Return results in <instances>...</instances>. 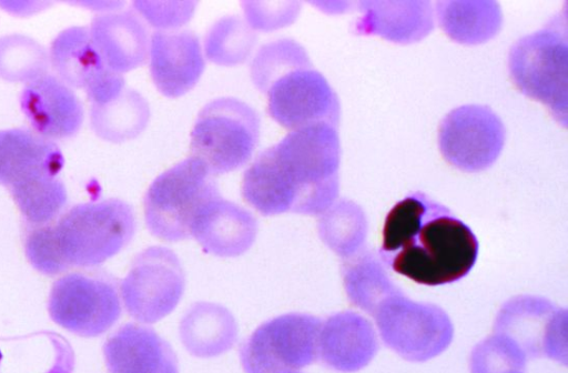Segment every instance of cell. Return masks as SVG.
I'll return each mask as SVG.
<instances>
[{"instance_id":"cell-1","label":"cell","mask_w":568,"mask_h":373,"mask_svg":"<svg viewBox=\"0 0 568 373\" xmlns=\"http://www.w3.org/2000/svg\"><path fill=\"white\" fill-rule=\"evenodd\" d=\"M341 145L336 128L317 123L293 130L246 169L241 192L263 215H318L338 195Z\"/></svg>"},{"instance_id":"cell-2","label":"cell","mask_w":568,"mask_h":373,"mask_svg":"<svg viewBox=\"0 0 568 373\" xmlns=\"http://www.w3.org/2000/svg\"><path fill=\"white\" fill-rule=\"evenodd\" d=\"M478 248L470 228L449 209L414 192L387 213L379 258L394 272L436 286L466 276Z\"/></svg>"},{"instance_id":"cell-3","label":"cell","mask_w":568,"mask_h":373,"mask_svg":"<svg viewBox=\"0 0 568 373\" xmlns=\"http://www.w3.org/2000/svg\"><path fill=\"white\" fill-rule=\"evenodd\" d=\"M51 238L67 270L95 266L120 252L135 231L126 202L106 199L77 204L50 224Z\"/></svg>"},{"instance_id":"cell-4","label":"cell","mask_w":568,"mask_h":373,"mask_svg":"<svg viewBox=\"0 0 568 373\" xmlns=\"http://www.w3.org/2000/svg\"><path fill=\"white\" fill-rule=\"evenodd\" d=\"M566 22L552 20L547 27L520 38L509 52L514 83L527 97L544 103L567 124L568 41Z\"/></svg>"},{"instance_id":"cell-5","label":"cell","mask_w":568,"mask_h":373,"mask_svg":"<svg viewBox=\"0 0 568 373\" xmlns=\"http://www.w3.org/2000/svg\"><path fill=\"white\" fill-rule=\"evenodd\" d=\"M216 196L220 192L213 175L201 160L190 155L149 186L143 200L145 223L161 240L187 239L200 209Z\"/></svg>"},{"instance_id":"cell-6","label":"cell","mask_w":568,"mask_h":373,"mask_svg":"<svg viewBox=\"0 0 568 373\" xmlns=\"http://www.w3.org/2000/svg\"><path fill=\"white\" fill-rule=\"evenodd\" d=\"M260 117L247 103L219 98L199 113L191 132V157L212 175L231 172L248 161L257 144Z\"/></svg>"},{"instance_id":"cell-7","label":"cell","mask_w":568,"mask_h":373,"mask_svg":"<svg viewBox=\"0 0 568 373\" xmlns=\"http://www.w3.org/2000/svg\"><path fill=\"white\" fill-rule=\"evenodd\" d=\"M385 345L412 362H425L443 353L454 336L453 323L436 304L416 302L399 290L373 314Z\"/></svg>"},{"instance_id":"cell-8","label":"cell","mask_w":568,"mask_h":373,"mask_svg":"<svg viewBox=\"0 0 568 373\" xmlns=\"http://www.w3.org/2000/svg\"><path fill=\"white\" fill-rule=\"evenodd\" d=\"M322 320L288 313L261 324L241 345L245 373H290L318 360Z\"/></svg>"},{"instance_id":"cell-9","label":"cell","mask_w":568,"mask_h":373,"mask_svg":"<svg viewBox=\"0 0 568 373\" xmlns=\"http://www.w3.org/2000/svg\"><path fill=\"white\" fill-rule=\"evenodd\" d=\"M48 309L58 325L84 337L106 332L121 315L116 283L89 272L69 273L57 280Z\"/></svg>"},{"instance_id":"cell-10","label":"cell","mask_w":568,"mask_h":373,"mask_svg":"<svg viewBox=\"0 0 568 373\" xmlns=\"http://www.w3.org/2000/svg\"><path fill=\"white\" fill-rule=\"evenodd\" d=\"M185 276L170 249L151 246L138 254L121 283L126 312L142 323L170 314L183 295Z\"/></svg>"},{"instance_id":"cell-11","label":"cell","mask_w":568,"mask_h":373,"mask_svg":"<svg viewBox=\"0 0 568 373\" xmlns=\"http://www.w3.org/2000/svg\"><path fill=\"white\" fill-rule=\"evenodd\" d=\"M494 333L510 339L527 360L549 357L567 363V311L547 299L518 295L500 308Z\"/></svg>"},{"instance_id":"cell-12","label":"cell","mask_w":568,"mask_h":373,"mask_svg":"<svg viewBox=\"0 0 568 373\" xmlns=\"http://www.w3.org/2000/svg\"><path fill=\"white\" fill-rule=\"evenodd\" d=\"M505 127L488 107L466 104L440 122L438 145L444 159L466 172H479L498 159L505 144Z\"/></svg>"},{"instance_id":"cell-13","label":"cell","mask_w":568,"mask_h":373,"mask_svg":"<svg viewBox=\"0 0 568 373\" xmlns=\"http://www.w3.org/2000/svg\"><path fill=\"white\" fill-rule=\"evenodd\" d=\"M270 115L290 130L328 123L337 127L339 102L327 80L312 63L281 73L265 89Z\"/></svg>"},{"instance_id":"cell-14","label":"cell","mask_w":568,"mask_h":373,"mask_svg":"<svg viewBox=\"0 0 568 373\" xmlns=\"http://www.w3.org/2000/svg\"><path fill=\"white\" fill-rule=\"evenodd\" d=\"M49 59L59 78L83 89L92 104L112 99L125 87L122 74L103 62L85 27L62 30L50 46Z\"/></svg>"},{"instance_id":"cell-15","label":"cell","mask_w":568,"mask_h":373,"mask_svg":"<svg viewBox=\"0 0 568 373\" xmlns=\"http://www.w3.org/2000/svg\"><path fill=\"white\" fill-rule=\"evenodd\" d=\"M197 36L186 29L158 30L150 40V72L158 90L176 98L191 90L204 70Z\"/></svg>"},{"instance_id":"cell-16","label":"cell","mask_w":568,"mask_h":373,"mask_svg":"<svg viewBox=\"0 0 568 373\" xmlns=\"http://www.w3.org/2000/svg\"><path fill=\"white\" fill-rule=\"evenodd\" d=\"M21 109L34 132L51 140L74 135L83 121V108L60 78L44 74L23 88Z\"/></svg>"},{"instance_id":"cell-17","label":"cell","mask_w":568,"mask_h":373,"mask_svg":"<svg viewBox=\"0 0 568 373\" xmlns=\"http://www.w3.org/2000/svg\"><path fill=\"white\" fill-rule=\"evenodd\" d=\"M378 347L372 323L356 312H338L322 322L318 360L332 370L356 372L374 359Z\"/></svg>"},{"instance_id":"cell-18","label":"cell","mask_w":568,"mask_h":373,"mask_svg":"<svg viewBox=\"0 0 568 373\" xmlns=\"http://www.w3.org/2000/svg\"><path fill=\"white\" fill-rule=\"evenodd\" d=\"M257 228L250 211L220 195L200 209L191 225V236L209 253L237 256L254 243Z\"/></svg>"},{"instance_id":"cell-19","label":"cell","mask_w":568,"mask_h":373,"mask_svg":"<svg viewBox=\"0 0 568 373\" xmlns=\"http://www.w3.org/2000/svg\"><path fill=\"white\" fill-rule=\"evenodd\" d=\"M89 32L103 62L119 74L142 65L148 59L149 31L134 10L97 16Z\"/></svg>"},{"instance_id":"cell-20","label":"cell","mask_w":568,"mask_h":373,"mask_svg":"<svg viewBox=\"0 0 568 373\" xmlns=\"http://www.w3.org/2000/svg\"><path fill=\"white\" fill-rule=\"evenodd\" d=\"M63 167L60 149L29 129L0 131V184L12 188L43 177H57Z\"/></svg>"},{"instance_id":"cell-21","label":"cell","mask_w":568,"mask_h":373,"mask_svg":"<svg viewBox=\"0 0 568 373\" xmlns=\"http://www.w3.org/2000/svg\"><path fill=\"white\" fill-rule=\"evenodd\" d=\"M103 355L110 373H162L176 362L169 343L152 329L134 323L109 336Z\"/></svg>"},{"instance_id":"cell-22","label":"cell","mask_w":568,"mask_h":373,"mask_svg":"<svg viewBox=\"0 0 568 373\" xmlns=\"http://www.w3.org/2000/svg\"><path fill=\"white\" fill-rule=\"evenodd\" d=\"M356 29L362 34H377L397 43L425 38L434 28L433 6L428 1L361 2Z\"/></svg>"},{"instance_id":"cell-23","label":"cell","mask_w":568,"mask_h":373,"mask_svg":"<svg viewBox=\"0 0 568 373\" xmlns=\"http://www.w3.org/2000/svg\"><path fill=\"white\" fill-rule=\"evenodd\" d=\"M74 353L51 331L0 339V373H72Z\"/></svg>"},{"instance_id":"cell-24","label":"cell","mask_w":568,"mask_h":373,"mask_svg":"<svg viewBox=\"0 0 568 373\" xmlns=\"http://www.w3.org/2000/svg\"><path fill=\"white\" fill-rule=\"evenodd\" d=\"M179 332L183 345L192 355L213 357L234 345L237 325L224 306L197 302L183 315Z\"/></svg>"},{"instance_id":"cell-25","label":"cell","mask_w":568,"mask_h":373,"mask_svg":"<svg viewBox=\"0 0 568 373\" xmlns=\"http://www.w3.org/2000/svg\"><path fill=\"white\" fill-rule=\"evenodd\" d=\"M436 13L446 34L464 44L488 41L503 23L500 6L495 1H440Z\"/></svg>"},{"instance_id":"cell-26","label":"cell","mask_w":568,"mask_h":373,"mask_svg":"<svg viewBox=\"0 0 568 373\" xmlns=\"http://www.w3.org/2000/svg\"><path fill=\"white\" fill-rule=\"evenodd\" d=\"M342 276L349 302L371 315L385 299L399 291L379 255L365 246L343 259Z\"/></svg>"},{"instance_id":"cell-27","label":"cell","mask_w":568,"mask_h":373,"mask_svg":"<svg viewBox=\"0 0 568 373\" xmlns=\"http://www.w3.org/2000/svg\"><path fill=\"white\" fill-rule=\"evenodd\" d=\"M150 119L148 101L138 91L124 87L112 99L91 104L93 131L103 140L120 143L138 137Z\"/></svg>"},{"instance_id":"cell-28","label":"cell","mask_w":568,"mask_h":373,"mask_svg":"<svg viewBox=\"0 0 568 373\" xmlns=\"http://www.w3.org/2000/svg\"><path fill=\"white\" fill-rule=\"evenodd\" d=\"M317 229L322 241L345 259L364 248L367 220L358 204L343 199L321 214Z\"/></svg>"},{"instance_id":"cell-29","label":"cell","mask_w":568,"mask_h":373,"mask_svg":"<svg viewBox=\"0 0 568 373\" xmlns=\"http://www.w3.org/2000/svg\"><path fill=\"white\" fill-rule=\"evenodd\" d=\"M22 216L31 226L52 223L68 201L67 189L57 177H38L9 189Z\"/></svg>"},{"instance_id":"cell-30","label":"cell","mask_w":568,"mask_h":373,"mask_svg":"<svg viewBox=\"0 0 568 373\" xmlns=\"http://www.w3.org/2000/svg\"><path fill=\"white\" fill-rule=\"evenodd\" d=\"M257 37L240 16L217 20L209 30L204 49L209 60L222 65L244 62L252 53Z\"/></svg>"},{"instance_id":"cell-31","label":"cell","mask_w":568,"mask_h":373,"mask_svg":"<svg viewBox=\"0 0 568 373\" xmlns=\"http://www.w3.org/2000/svg\"><path fill=\"white\" fill-rule=\"evenodd\" d=\"M47 50L24 34L0 38V78L11 82L29 83L44 74L49 67Z\"/></svg>"},{"instance_id":"cell-32","label":"cell","mask_w":568,"mask_h":373,"mask_svg":"<svg viewBox=\"0 0 568 373\" xmlns=\"http://www.w3.org/2000/svg\"><path fill=\"white\" fill-rule=\"evenodd\" d=\"M311 64L303 46L293 39H278L260 48L251 63V77L262 92L281 73Z\"/></svg>"},{"instance_id":"cell-33","label":"cell","mask_w":568,"mask_h":373,"mask_svg":"<svg viewBox=\"0 0 568 373\" xmlns=\"http://www.w3.org/2000/svg\"><path fill=\"white\" fill-rule=\"evenodd\" d=\"M527 357L507 336L498 333L478 343L470 354V373H500L506 370H525Z\"/></svg>"},{"instance_id":"cell-34","label":"cell","mask_w":568,"mask_h":373,"mask_svg":"<svg viewBox=\"0 0 568 373\" xmlns=\"http://www.w3.org/2000/svg\"><path fill=\"white\" fill-rule=\"evenodd\" d=\"M50 224L30 225L24 236V251L29 262L36 270L47 275H55L67 271V269L59 259L53 245Z\"/></svg>"},{"instance_id":"cell-35","label":"cell","mask_w":568,"mask_h":373,"mask_svg":"<svg viewBox=\"0 0 568 373\" xmlns=\"http://www.w3.org/2000/svg\"><path fill=\"white\" fill-rule=\"evenodd\" d=\"M247 23L254 30L272 31L292 23L298 16V2H243Z\"/></svg>"},{"instance_id":"cell-36","label":"cell","mask_w":568,"mask_h":373,"mask_svg":"<svg viewBox=\"0 0 568 373\" xmlns=\"http://www.w3.org/2000/svg\"><path fill=\"white\" fill-rule=\"evenodd\" d=\"M196 2L135 1L134 11L160 30H175L192 17Z\"/></svg>"},{"instance_id":"cell-37","label":"cell","mask_w":568,"mask_h":373,"mask_svg":"<svg viewBox=\"0 0 568 373\" xmlns=\"http://www.w3.org/2000/svg\"><path fill=\"white\" fill-rule=\"evenodd\" d=\"M162 373H179L178 372V363H173L170 366H168Z\"/></svg>"},{"instance_id":"cell-38","label":"cell","mask_w":568,"mask_h":373,"mask_svg":"<svg viewBox=\"0 0 568 373\" xmlns=\"http://www.w3.org/2000/svg\"><path fill=\"white\" fill-rule=\"evenodd\" d=\"M500 373H525V370L511 369V370L503 371Z\"/></svg>"},{"instance_id":"cell-39","label":"cell","mask_w":568,"mask_h":373,"mask_svg":"<svg viewBox=\"0 0 568 373\" xmlns=\"http://www.w3.org/2000/svg\"><path fill=\"white\" fill-rule=\"evenodd\" d=\"M290 373H302V372L296 371V372H290Z\"/></svg>"}]
</instances>
